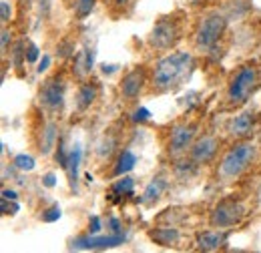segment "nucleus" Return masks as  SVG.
<instances>
[{
  "mask_svg": "<svg viewBox=\"0 0 261 253\" xmlns=\"http://www.w3.org/2000/svg\"><path fill=\"white\" fill-rule=\"evenodd\" d=\"M193 55L187 50H177L163 57L161 61L153 66V74H151V83L153 89L159 93H167L177 89L193 70Z\"/></svg>",
  "mask_w": 261,
  "mask_h": 253,
  "instance_id": "obj_1",
  "label": "nucleus"
},
{
  "mask_svg": "<svg viewBox=\"0 0 261 253\" xmlns=\"http://www.w3.org/2000/svg\"><path fill=\"white\" fill-rule=\"evenodd\" d=\"M255 155H257V147L251 141L239 139L227 153L223 155L221 163H219V171H217L219 179L223 183L237 181L251 167V163L255 161Z\"/></svg>",
  "mask_w": 261,
  "mask_h": 253,
  "instance_id": "obj_2",
  "label": "nucleus"
},
{
  "mask_svg": "<svg viewBox=\"0 0 261 253\" xmlns=\"http://www.w3.org/2000/svg\"><path fill=\"white\" fill-rule=\"evenodd\" d=\"M259 87V68L247 63L235 68L227 85V107L245 105Z\"/></svg>",
  "mask_w": 261,
  "mask_h": 253,
  "instance_id": "obj_3",
  "label": "nucleus"
},
{
  "mask_svg": "<svg viewBox=\"0 0 261 253\" xmlns=\"http://www.w3.org/2000/svg\"><path fill=\"white\" fill-rule=\"evenodd\" d=\"M183 38V22L177 14H167L161 16L149 34V46L155 50H171L179 44Z\"/></svg>",
  "mask_w": 261,
  "mask_h": 253,
  "instance_id": "obj_4",
  "label": "nucleus"
},
{
  "mask_svg": "<svg viewBox=\"0 0 261 253\" xmlns=\"http://www.w3.org/2000/svg\"><path fill=\"white\" fill-rule=\"evenodd\" d=\"M227 31V18L221 12H209L205 14L195 31V46L203 53H209L217 46L221 36Z\"/></svg>",
  "mask_w": 261,
  "mask_h": 253,
  "instance_id": "obj_5",
  "label": "nucleus"
},
{
  "mask_svg": "<svg viewBox=\"0 0 261 253\" xmlns=\"http://www.w3.org/2000/svg\"><path fill=\"white\" fill-rule=\"evenodd\" d=\"M245 217V205L237 199H223L219 201L211 213H209V223L215 229H227V227H235L243 221Z\"/></svg>",
  "mask_w": 261,
  "mask_h": 253,
  "instance_id": "obj_6",
  "label": "nucleus"
},
{
  "mask_svg": "<svg viewBox=\"0 0 261 253\" xmlns=\"http://www.w3.org/2000/svg\"><path fill=\"white\" fill-rule=\"evenodd\" d=\"M65 93L66 85L61 77H53L48 81L42 83L40 91H38V100L40 105L50 111V113H61L65 107Z\"/></svg>",
  "mask_w": 261,
  "mask_h": 253,
  "instance_id": "obj_7",
  "label": "nucleus"
},
{
  "mask_svg": "<svg viewBox=\"0 0 261 253\" xmlns=\"http://www.w3.org/2000/svg\"><path fill=\"white\" fill-rule=\"evenodd\" d=\"M197 137V125L193 123H177L171 129V135H169V155L171 157H181L185 155L191 145L195 143Z\"/></svg>",
  "mask_w": 261,
  "mask_h": 253,
  "instance_id": "obj_8",
  "label": "nucleus"
},
{
  "mask_svg": "<svg viewBox=\"0 0 261 253\" xmlns=\"http://www.w3.org/2000/svg\"><path fill=\"white\" fill-rule=\"evenodd\" d=\"M219 153V139L213 135H203L199 137L189 149V157L195 161L197 165H209Z\"/></svg>",
  "mask_w": 261,
  "mask_h": 253,
  "instance_id": "obj_9",
  "label": "nucleus"
},
{
  "mask_svg": "<svg viewBox=\"0 0 261 253\" xmlns=\"http://www.w3.org/2000/svg\"><path fill=\"white\" fill-rule=\"evenodd\" d=\"M145 85H147V70H145V66H135L121 81V96L125 100H135L143 93Z\"/></svg>",
  "mask_w": 261,
  "mask_h": 253,
  "instance_id": "obj_10",
  "label": "nucleus"
},
{
  "mask_svg": "<svg viewBox=\"0 0 261 253\" xmlns=\"http://www.w3.org/2000/svg\"><path fill=\"white\" fill-rule=\"evenodd\" d=\"M125 241V233H111V235H93V237H76L72 241L74 249H111Z\"/></svg>",
  "mask_w": 261,
  "mask_h": 253,
  "instance_id": "obj_11",
  "label": "nucleus"
},
{
  "mask_svg": "<svg viewBox=\"0 0 261 253\" xmlns=\"http://www.w3.org/2000/svg\"><path fill=\"white\" fill-rule=\"evenodd\" d=\"M197 247L201 251H217L227 245V233L225 231H201L195 237Z\"/></svg>",
  "mask_w": 261,
  "mask_h": 253,
  "instance_id": "obj_12",
  "label": "nucleus"
},
{
  "mask_svg": "<svg viewBox=\"0 0 261 253\" xmlns=\"http://www.w3.org/2000/svg\"><path fill=\"white\" fill-rule=\"evenodd\" d=\"M253 123H255L253 113L245 111V113H241V115L233 117V121L229 123V135H231L233 139H245V137H249V135H251V131H253Z\"/></svg>",
  "mask_w": 261,
  "mask_h": 253,
  "instance_id": "obj_13",
  "label": "nucleus"
},
{
  "mask_svg": "<svg viewBox=\"0 0 261 253\" xmlns=\"http://www.w3.org/2000/svg\"><path fill=\"white\" fill-rule=\"evenodd\" d=\"M57 141H59V125L55 121H46L40 131V139H38V151L42 155H50L53 149H57Z\"/></svg>",
  "mask_w": 261,
  "mask_h": 253,
  "instance_id": "obj_14",
  "label": "nucleus"
},
{
  "mask_svg": "<svg viewBox=\"0 0 261 253\" xmlns=\"http://www.w3.org/2000/svg\"><path fill=\"white\" fill-rule=\"evenodd\" d=\"M97 96H98V85L95 81L83 83V85L79 87V91H76V109H79V111L91 109V105L97 100Z\"/></svg>",
  "mask_w": 261,
  "mask_h": 253,
  "instance_id": "obj_15",
  "label": "nucleus"
},
{
  "mask_svg": "<svg viewBox=\"0 0 261 253\" xmlns=\"http://www.w3.org/2000/svg\"><path fill=\"white\" fill-rule=\"evenodd\" d=\"M165 189H167V179H165L163 175H157V177H153V179L149 181V185L145 187L141 201H143L145 205H153V203H157V201L163 197Z\"/></svg>",
  "mask_w": 261,
  "mask_h": 253,
  "instance_id": "obj_16",
  "label": "nucleus"
},
{
  "mask_svg": "<svg viewBox=\"0 0 261 253\" xmlns=\"http://www.w3.org/2000/svg\"><path fill=\"white\" fill-rule=\"evenodd\" d=\"M93 64H95V50L85 46L74 57V74L76 77H89L93 70Z\"/></svg>",
  "mask_w": 261,
  "mask_h": 253,
  "instance_id": "obj_17",
  "label": "nucleus"
},
{
  "mask_svg": "<svg viewBox=\"0 0 261 253\" xmlns=\"http://www.w3.org/2000/svg\"><path fill=\"white\" fill-rule=\"evenodd\" d=\"M81 159H83V149L81 145H74L68 153V163H66V173H68V183L70 189H76L79 183V167H81Z\"/></svg>",
  "mask_w": 261,
  "mask_h": 253,
  "instance_id": "obj_18",
  "label": "nucleus"
},
{
  "mask_svg": "<svg viewBox=\"0 0 261 253\" xmlns=\"http://www.w3.org/2000/svg\"><path fill=\"white\" fill-rule=\"evenodd\" d=\"M179 231L175 229V227H157V229H153L151 231V239L155 241V243H159V245H163V247H171V245H175L177 241H179Z\"/></svg>",
  "mask_w": 261,
  "mask_h": 253,
  "instance_id": "obj_19",
  "label": "nucleus"
},
{
  "mask_svg": "<svg viewBox=\"0 0 261 253\" xmlns=\"http://www.w3.org/2000/svg\"><path fill=\"white\" fill-rule=\"evenodd\" d=\"M135 165H137V157H135V153L129 151V149H123V151L119 153V157H117L115 169H113V175L123 177L125 173H129Z\"/></svg>",
  "mask_w": 261,
  "mask_h": 253,
  "instance_id": "obj_20",
  "label": "nucleus"
},
{
  "mask_svg": "<svg viewBox=\"0 0 261 253\" xmlns=\"http://www.w3.org/2000/svg\"><path fill=\"white\" fill-rule=\"evenodd\" d=\"M117 145H119L117 137H115V135H111V133H107V135L100 139V143L97 145V155L100 159H109L113 153H115Z\"/></svg>",
  "mask_w": 261,
  "mask_h": 253,
  "instance_id": "obj_21",
  "label": "nucleus"
},
{
  "mask_svg": "<svg viewBox=\"0 0 261 253\" xmlns=\"http://www.w3.org/2000/svg\"><path fill=\"white\" fill-rule=\"evenodd\" d=\"M197 167H199V165L189 157V161H181V163L175 165V175L179 177V181H189L197 173Z\"/></svg>",
  "mask_w": 261,
  "mask_h": 253,
  "instance_id": "obj_22",
  "label": "nucleus"
},
{
  "mask_svg": "<svg viewBox=\"0 0 261 253\" xmlns=\"http://www.w3.org/2000/svg\"><path fill=\"white\" fill-rule=\"evenodd\" d=\"M133 191H135V181L130 179V177H121L115 185H113V193H117V195H133Z\"/></svg>",
  "mask_w": 261,
  "mask_h": 253,
  "instance_id": "obj_23",
  "label": "nucleus"
},
{
  "mask_svg": "<svg viewBox=\"0 0 261 253\" xmlns=\"http://www.w3.org/2000/svg\"><path fill=\"white\" fill-rule=\"evenodd\" d=\"M95 4H97V0H74V12H76V16L79 18L89 16L93 12Z\"/></svg>",
  "mask_w": 261,
  "mask_h": 253,
  "instance_id": "obj_24",
  "label": "nucleus"
},
{
  "mask_svg": "<svg viewBox=\"0 0 261 253\" xmlns=\"http://www.w3.org/2000/svg\"><path fill=\"white\" fill-rule=\"evenodd\" d=\"M12 165L18 169V171H33L34 169V159L31 155H27V153H20V155H16L14 161H12Z\"/></svg>",
  "mask_w": 261,
  "mask_h": 253,
  "instance_id": "obj_25",
  "label": "nucleus"
},
{
  "mask_svg": "<svg viewBox=\"0 0 261 253\" xmlns=\"http://www.w3.org/2000/svg\"><path fill=\"white\" fill-rule=\"evenodd\" d=\"M40 219L44 223H53V221H57V219H61V207H59V205H53V207L44 209L42 215H40Z\"/></svg>",
  "mask_w": 261,
  "mask_h": 253,
  "instance_id": "obj_26",
  "label": "nucleus"
},
{
  "mask_svg": "<svg viewBox=\"0 0 261 253\" xmlns=\"http://www.w3.org/2000/svg\"><path fill=\"white\" fill-rule=\"evenodd\" d=\"M133 2H135V0H111V6H113L117 12L127 14L130 8H133Z\"/></svg>",
  "mask_w": 261,
  "mask_h": 253,
  "instance_id": "obj_27",
  "label": "nucleus"
},
{
  "mask_svg": "<svg viewBox=\"0 0 261 253\" xmlns=\"http://www.w3.org/2000/svg\"><path fill=\"white\" fill-rule=\"evenodd\" d=\"M72 53H74V46H72L68 40H63V42L59 44V48H57V55H59L61 59H68Z\"/></svg>",
  "mask_w": 261,
  "mask_h": 253,
  "instance_id": "obj_28",
  "label": "nucleus"
},
{
  "mask_svg": "<svg viewBox=\"0 0 261 253\" xmlns=\"http://www.w3.org/2000/svg\"><path fill=\"white\" fill-rule=\"evenodd\" d=\"M24 59H27V63H36V61H38V46H36L34 42H29Z\"/></svg>",
  "mask_w": 261,
  "mask_h": 253,
  "instance_id": "obj_29",
  "label": "nucleus"
},
{
  "mask_svg": "<svg viewBox=\"0 0 261 253\" xmlns=\"http://www.w3.org/2000/svg\"><path fill=\"white\" fill-rule=\"evenodd\" d=\"M10 16H12V8H10V4L6 0H2L0 2V18H2V22L6 24L10 20Z\"/></svg>",
  "mask_w": 261,
  "mask_h": 253,
  "instance_id": "obj_30",
  "label": "nucleus"
},
{
  "mask_svg": "<svg viewBox=\"0 0 261 253\" xmlns=\"http://www.w3.org/2000/svg\"><path fill=\"white\" fill-rule=\"evenodd\" d=\"M149 117H151V113H149L145 107H139V109L133 113V121H135V123H145Z\"/></svg>",
  "mask_w": 261,
  "mask_h": 253,
  "instance_id": "obj_31",
  "label": "nucleus"
},
{
  "mask_svg": "<svg viewBox=\"0 0 261 253\" xmlns=\"http://www.w3.org/2000/svg\"><path fill=\"white\" fill-rule=\"evenodd\" d=\"M18 209H20V207H18L14 201L8 205V199H4V197H2V213H4V215H16V213H18Z\"/></svg>",
  "mask_w": 261,
  "mask_h": 253,
  "instance_id": "obj_32",
  "label": "nucleus"
},
{
  "mask_svg": "<svg viewBox=\"0 0 261 253\" xmlns=\"http://www.w3.org/2000/svg\"><path fill=\"white\" fill-rule=\"evenodd\" d=\"M10 40H12V34L4 27V29H2V53H4V55H6V50H8V42H10Z\"/></svg>",
  "mask_w": 261,
  "mask_h": 253,
  "instance_id": "obj_33",
  "label": "nucleus"
},
{
  "mask_svg": "<svg viewBox=\"0 0 261 253\" xmlns=\"http://www.w3.org/2000/svg\"><path fill=\"white\" fill-rule=\"evenodd\" d=\"M42 183H44V187H55V183H57V175H55V173L44 175V177H42Z\"/></svg>",
  "mask_w": 261,
  "mask_h": 253,
  "instance_id": "obj_34",
  "label": "nucleus"
},
{
  "mask_svg": "<svg viewBox=\"0 0 261 253\" xmlns=\"http://www.w3.org/2000/svg\"><path fill=\"white\" fill-rule=\"evenodd\" d=\"M109 227H111V231H113V233H123L121 223H119V219H115V217H111V219H109Z\"/></svg>",
  "mask_w": 261,
  "mask_h": 253,
  "instance_id": "obj_35",
  "label": "nucleus"
},
{
  "mask_svg": "<svg viewBox=\"0 0 261 253\" xmlns=\"http://www.w3.org/2000/svg\"><path fill=\"white\" fill-rule=\"evenodd\" d=\"M89 231H91V233H98V231H100V221H98V217H91Z\"/></svg>",
  "mask_w": 261,
  "mask_h": 253,
  "instance_id": "obj_36",
  "label": "nucleus"
},
{
  "mask_svg": "<svg viewBox=\"0 0 261 253\" xmlns=\"http://www.w3.org/2000/svg\"><path fill=\"white\" fill-rule=\"evenodd\" d=\"M2 197H4V199H8V201H16V199H18L16 191H10V189H4V191H2Z\"/></svg>",
  "mask_w": 261,
  "mask_h": 253,
  "instance_id": "obj_37",
  "label": "nucleus"
},
{
  "mask_svg": "<svg viewBox=\"0 0 261 253\" xmlns=\"http://www.w3.org/2000/svg\"><path fill=\"white\" fill-rule=\"evenodd\" d=\"M48 64H50V59L48 57H42V61L38 63V72H44L48 68Z\"/></svg>",
  "mask_w": 261,
  "mask_h": 253,
  "instance_id": "obj_38",
  "label": "nucleus"
}]
</instances>
